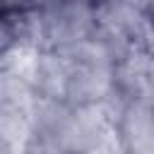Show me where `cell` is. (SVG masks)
Listing matches in <instances>:
<instances>
[{
	"label": "cell",
	"mask_w": 154,
	"mask_h": 154,
	"mask_svg": "<svg viewBox=\"0 0 154 154\" xmlns=\"http://www.w3.org/2000/svg\"><path fill=\"white\" fill-rule=\"evenodd\" d=\"M111 51L89 38L55 51H34L29 58V75L38 99H53L70 106H103L113 96Z\"/></svg>",
	"instance_id": "obj_1"
},
{
	"label": "cell",
	"mask_w": 154,
	"mask_h": 154,
	"mask_svg": "<svg viewBox=\"0 0 154 154\" xmlns=\"http://www.w3.org/2000/svg\"><path fill=\"white\" fill-rule=\"evenodd\" d=\"M116 144L111 106H70L38 99L31 116L29 154H101Z\"/></svg>",
	"instance_id": "obj_2"
},
{
	"label": "cell",
	"mask_w": 154,
	"mask_h": 154,
	"mask_svg": "<svg viewBox=\"0 0 154 154\" xmlns=\"http://www.w3.org/2000/svg\"><path fill=\"white\" fill-rule=\"evenodd\" d=\"M106 0H41L36 10L38 51L67 48L96 36Z\"/></svg>",
	"instance_id": "obj_3"
},
{
	"label": "cell",
	"mask_w": 154,
	"mask_h": 154,
	"mask_svg": "<svg viewBox=\"0 0 154 154\" xmlns=\"http://www.w3.org/2000/svg\"><path fill=\"white\" fill-rule=\"evenodd\" d=\"M94 38L116 60L130 53H152V0H106Z\"/></svg>",
	"instance_id": "obj_4"
},
{
	"label": "cell",
	"mask_w": 154,
	"mask_h": 154,
	"mask_svg": "<svg viewBox=\"0 0 154 154\" xmlns=\"http://www.w3.org/2000/svg\"><path fill=\"white\" fill-rule=\"evenodd\" d=\"M108 106L120 154H154V101L137 99Z\"/></svg>",
	"instance_id": "obj_5"
},
{
	"label": "cell",
	"mask_w": 154,
	"mask_h": 154,
	"mask_svg": "<svg viewBox=\"0 0 154 154\" xmlns=\"http://www.w3.org/2000/svg\"><path fill=\"white\" fill-rule=\"evenodd\" d=\"M154 101V63L152 53H130L113 65V96L111 103L120 101Z\"/></svg>",
	"instance_id": "obj_6"
},
{
	"label": "cell",
	"mask_w": 154,
	"mask_h": 154,
	"mask_svg": "<svg viewBox=\"0 0 154 154\" xmlns=\"http://www.w3.org/2000/svg\"><path fill=\"white\" fill-rule=\"evenodd\" d=\"M17 51H19V46H17V36H14L10 14L0 10V67H2Z\"/></svg>",
	"instance_id": "obj_7"
},
{
	"label": "cell",
	"mask_w": 154,
	"mask_h": 154,
	"mask_svg": "<svg viewBox=\"0 0 154 154\" xmlns=\"http://www.w3.org/2000/svg\"><path fill=\"white\" fill-rule=\"evenodd\" d=\"M41 0H0V10L2 12H17V10H29L36 7Z\"/></svg>",
	"instance_id": "obj_8"
},
{
	"label": "cell",
	"mask_w": 154,
	"mask_h": 154,
	"mask_svg": "<svg viewBox=\"0 0 154 154\" xmlns=\"http://www.w3.org/2000/svg\"><path fill=\"white\" fill-rule=\"evenodd\" d=\"M0 154H17V152H14V149H10V147H7V144L0 140Z\"/></svg>",
	"instance_id": "obj_9"
}]
</instances>
